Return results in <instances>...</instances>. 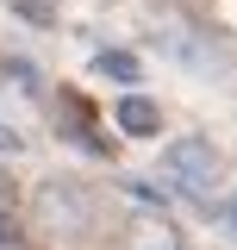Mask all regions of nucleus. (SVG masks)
Listing matches in <instances>:
<instances>
[{
    "mask_svg": "<svg viewBox=\"0 0 237 250\" xmlns=\"http://www.w3.org/2000/svg\"><path fill=\"white\" fill-rule=\"evenodd\" d=\"M162 182L181 188V194H194V200H206L212 182H218V156H212L206 138H175L169 150H162Z\"/></svg>",
    "mask_w": 237,
    "mask_h": 250,
    "instance_id": "obj_1",
    "label": "nucleus"
},
{
    "mask_svg": "<svg viewBox=\"0 0 237 250\" xmlns=\"http://www.w3.org/2000/svg\"><path fill=\"white\" fill-rule=\"evenodd\" d=\"M38 219H44L50 231H81V225L94 219V200L75 182H44V194H38Z\"/></svg>",
    "mask_w": 237,
    "mask_h": 250,
    "instance_id": "obj_2",
    "label": "nucleus"
},
{
    "mask_svg": "<svg viewBox=\"0 0 237 250\" xmlns=\"http://www.w3.org/2000/svg\"><path fill=\"white\" fill-rule=\"evenodd\" d=\"M113 119H118L125 138H156V131H162V106L144 100V94H125V100L113 106Z\"/></svg>",
    "mask_w": 237,
    "mask_h": 250,
    "instance_id": "obj_3",
    "label": "nucleus"
},
{
    "mask_svg": "<svg viewBox=\"0 0 237 250\" xmlns=\"http://www.w3.org/2000/svg\"><path fill=\"white\" fill-rule=\"evenodd\" d=\"M125 250H187L181 244V231L175 225H162V219H131V225H125Z\"/></svg>",
    "mask_w": 237,
    "mask_h": 250,
    "instance_id": "obj_4",
    "label": "nucleus"
},
{
    "mask_svg": "<svg viewBox=\"0 0 237 250\" xmlns=\"http://www.w3.org/2000/svg\"><path fill=\"white\" fill-rule=\"evenodd\" d=\"M94 69H100L106 82H125V88H131V82L144 75V69H138V57H131V50H100V57H94Z\"/></svg>",
    "mask_w": 237,
    "mask_h": 250,
    "instance_id": "obj_5",
    "label": "nucleus"
},
{
    "mask_svg": "<svg viewBox=\"0 0 237 250\" xmlns=\"http://www.w3.org/2000/svg\"><path fill=\"white\" fill-rule=\"evenodd\" d=\"M13 6H19V19H31V25H50V6L44 0H13Z\"/></svg>",
    "mask_w": 237,
    "mask_h": 250,
    "instance_id": "obj_6",
    "label": "nucleus"
},
{
    "mask_svg": "<svg viewBox=\"0 0 237 250\" xmlns=\"http://www.w3.org/2000/svg\"><path fill=\"white\" fill-rule=\"evenodd\" d=\"M19 150H25V138H19L13 125H0V156H19Z\"/></svg>",
    "mask_w": 237,
    "mask_h": 250,
    "instance_id": "obj_7",
    "label": "nucleus"
},
{
    "mask_svg": "<svg viewBox=\"0 0 237 250\" xmlns=\"http://www.w3.org/2000/svg\"><path fill=\"white\" fill-rule=\"evenodd\" d=\"M218 219H225V225L237 231V194H231V200H218Z\"/></svg>",
    "mask_w": 237,
    "mask_h": 250,
    "instance_id": "obj_8",
    "label": "nucleus"
}]
</instances>
